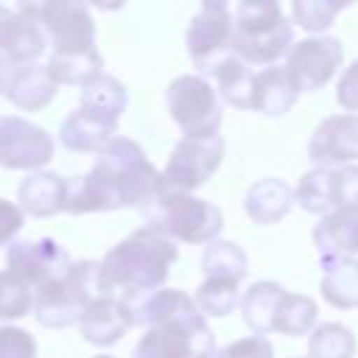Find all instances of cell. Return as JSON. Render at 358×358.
Segmentation results:
<instances>
[{
	"mask_svg": "<svg viewBox=\"0 0 358 358\" xmlns=\"http://www.w3.org/2000/svg\"><path fill=\"white\" fill-rule=\"evenodd\" d=\"M316 302L305 294H288L280 299V308H277V316H274V330L282 333V336H308L316 324Z\"/></svg>",
	"mask_w": 358,
	"mask_h": 358,
	"instance_id": "83f0119b",
	"label": "cell"
},
{
	"mask_svg": "<svg viewBox=\"0 0 358 358\" xmlns=\"http://www.w3.org/2000/svg\"><path fill=\"white\" fill-rule=\"evenodd\" d=\"M8 14H11V8H6V6H0V31H3V22L8 20Z\"/></svg>",
	"mask_w": 358,
	"mask_h": 358,
	"instance_id": "f35d334b",
	"label": "cell"
},
{
	"mask_svg": "<svg viewBox=\"0 0 358 358\" xmlns=\"http://www.w3.org/2000/svg\"><path fill=\"white\" fill-rule=\"evenodd\" d=\"M193 305L199 308V313H201L204 319H207V316H227V313H232L235 305H238V285L229 282V280L207 277V280L196 288Z\"/></svg>",
	"mask_w": 358,
	"mask_h": 358,
	"instance_id": "f546056e",
	"label": "cell"
},
{
	"mask_svg": "<svg viewBox=\"0 0 358 358\" xmlns=\"http://www.w3.org/2000/svg\"><path fill=\"white\" fill-rule=\"evenodd\" d=\"M296 87L291 84V78L285 76L282 67L271 64L260 73H255V87H252V109H257L266 117H280L285 112H291V106L296 103Z\"/></svg>",
	"mask_w": 358,
	"mask_h": 358,
	"instance_id": "44dd1931",
	"label": "cell"
},
{
	"mask_svg": "<svg viewBox=\"0 0 358 358\" xmlns=\"http://www.w3.org/2000/svg\"><path fill=\"white\" fill-rule=\"evenodd\" d=\"M17 207L34 218H50L64 210V176L53 171H31L17 190Z\"/></svg>",
	"mask_w": 358,
	"mask_h": 358,
	"instance_id": "2e32d148",
	"label": "cell"
},
{
	"mask_svg": "<svg viewBox=\"0 0 358 358\" xmlns=\"http://www.w3.org/2000/svg\"><path fill=\"white\" fill-rule=\"evenodd\" d=\"M53 159V137L20 117L3 115L0 117V165L11 171H39Z\"/></svg>",
	"mask_w": 358,
	"mask_h": 358,
	"instance_id": "8fae6325",
	"label": "cell"
},
{
	"mask_svg": "<svg viewBox=\"0 0 358 358\" xmlns=\"http://www.w3.org/2000/svg\"><path fill=\"white\" fill-rule=\"evenodd\" d=\"M0 358H36V341L28 330L3 324L0 327Z\"/></svg>",
	"mask_w": 358,
	"mask_h": 358,
	"instance_id": "e575fe53",
	"label": "cell"
},
{
	"mask_svg": "<svg viewBox=\"0 0 358 358\" xmlns=\"http://www.w3.org/2000/svg\"><path fill=\"white\" fill-rule=\"evenodd\" d=\"M22 221H25V213L14 201L0 199V246L14 241V235L22 229Z\"/></svg>",
	"mask_w": 358,
	"mask_h": 358,
	"instance_id": "8d00e7d4",
	"label": "cell"
},
{
	"mask_svg": "<svg viewBox=\"0 0 358 358\" xmlns=\"http://www.w3.org/2000/svg\"><path fill=\"white\" fill-rule=\"evenodd\" d=\"M45 48H48V36L39 22L36 3H20L3 22L0 56L20 62V64H34L45 53Z\"/></svg>",
	"mask_w": 358,
	"mask_h": 358,
	"instance_id": "9a60e30c",
	"label": "cell"
},
{
	"mask_svg": "<svg viewBox=\"0 0 358 358\" xmlns=\"http://www.w3.org/2000/svg\"><path fill=\"white\" fill-rule=\"evenodd\" d=\"M117 126L101 123L95 117H90L81 109H73L62 126H59V140L67 151H78V154H101L112 140H115Z\"/></svg>",
	"mask_w": 358,
	"mask_h": 358,
	"instance_id": "7402d4cb",
	"label": "cell"
},
{
	"mask_svg": "<svg viewBox=\"0 0 358 358\" xmlns=\"http://www.w3.org/2000/svg\"><path fill=\"white\" fill-rule=\"evenodd\" d=\"M336 98L347 112H358V59L341 73L338 87H336Z\"/></svg>",
	"mask_w": 358,
	"mask_h": 358,
	"instance_id": "74e56055",
	"label": "cell"
},
{
	"mask_svg": "<svg viewBox=\"0 0 358 358\" xmlns=\"http://www.w3.org/2000/svg\"><path fill=\"white\" fill-rule=\"evenodd\" d=\"M101 67H103V59H101L98 48L87 50V53H67V56H53L50 53V59L45 64V70H48V76L53 78L56 87L59 84H78V87H84L90 78L103 73Z\"/></svg>",
	"mask_w": 358,
	"mask_h": 358,
	"instance_id": "4316f807",
	"label": "cell"
},
{
	"mask_svg": "<svg viewBox=\"0 0 358 358\" xmlns=\"http://www.w3.org/2000/svg\"><path fill=\"white\" fill-rule=\"evenodd\" d=\"M221 159H224V137L221 134L182 137L173 145L159 179H162V185H168L173 190L193 193L196 187L210 182V176L218 171Z\"/></svg>",
	"mask_w": 358,
	"mask_h": 358,
	"instance_id": "ba28073f",
	"label": "cell"
},
{
	"mask_svg": "<svg viewBox=\"0 0 358 358\" xmlns=\"http://www.w3.org/2000/svg\"><path fill=\"white\" fill-rule=\"evenodd\" d=\"M218 90L215 95L224 98L235 109H252V87H255V70L243 64L238 56L224 59L213 73Z\"/></svg>",
	"mask_w": 358,
	"mask_h": 358,
	"instance_id": "d4e9b609",
	"label": "cell"
},
{
	"mask_svg": "<svg viewBox=\"0 0 358 358\" xmlns=\"http://www.w3.org/2000/svg\"><path fill=\"white\" fill-rule=\"evenodd\" d=\"M78 327H81V336L95 347H112L129 330L115 296H101L92 305H87L78 319Z\"/></svg>",
	"mask_w": 358,
	"mask_h": 358,
	"instance_id": "ffe728a7",
	"label": "cell"
},
{
	"mask_svg": "<svg viewBox=\"0 0 358 358\" xmlns=\"http://www.w3.org/2000/svg\"><path fill=\"white\" fill-rule=\"evenodd\" d=\"M352 355H355V336L350 327L338 322H324L308 333V358H352Z\"/></svg>",
	"mask_w": 358,
	"mask_h": 358,
	"instance_id": "f1b7e54d",
	"label": "cell"
},
{
	"mask_svg": "<svg viewBox=\"0 0 358 358\" xmlns=\"http://www.w3.org/2000/svg\"><path fill=\"white\" fill-rule=\"evenodd\" d=\"M291 204H294V190H291V185H285L277 176L257 179L246 190V196H243L246 215L255 224H260V227H268V224L282 221L291 213Z\"/></svg>",
	"mask_w": 358,
	"mask_h": 358,
	"instance_id": "ac0fdd59",
	"label": "cell"
},
{
	"mask_svg": "<svg viewBox=\"0 0 358 358\" xmlns=\"http://www.w3.org/2000/svg\"><path fill=\"white\" fill-rule=\"evenodd\" d=\"M34 308V288L11 271H0V322L22 319Z\"/></svg>",
	"mask_w": 358,
	"mask_h": 358,
	"instance_id": "1f68e13d",
	"label": "cell"
},
{
	"mask_svg": "<svg viewBox=\"0 0 358 358\" xmlns=\"http://www.w3.org/2000/svg\"><path fill=\"white\" fill-rule=\"evenodd\" d=\"M294 201H299V207L305 213L327 215L333 210V201H330V171H324V168L308 171L299 179L296 190H294Z\"/></svg>",
	"mask_w": 358,
	"mask_h": 358,
	"instance_id": "4dcf8cb0",
	"label": "cell"
},
{
	"mask_svg": "<svg viewBox=\"0 0 358 358\" xmlns=\"http://www.w3.org/2000/svg\"><path fill=\"white\" fill-rule=\"evenodd\" d=\"M70 255L64 252L62 243L53 238H39V241H11L6 252V271L20 277L25 285L34 291L45 282H53L67 274L70 268Z\"/></svg>",
	"mask_w": 358,
	"mask_h": 358,
	"instance_id": "7c38bea8",
	"label": "cell"
},
{
	"mask_svg": "<svg viewBox=\"0 0 358 358\" xmlns=\"http://www.w3.org/2000/svg\"><path fill=\"white\" fill-rule=\"evenodd\" d=\"M95 358H112V355H95Z\"/></svg>",
	"mask_w": 358,
	"mask_h": 358,
	"instance_id": "ab89813d",
	"label": "cell"
},
{
	"mask_svg": "<svg viewBox=\"0 0 358 358\" xmlns=\"http://www.w3.org/2000/svg\"><path fill=\"white\" fill-rule=\"evenodd\" d=\"M165 103L171 120L185 131V137H210L218 134L224 106L215 90L201 76H179L165 90Z\"/></svg>",
	"mask_w": 358,
	"mask_h": 358,
	"instance_id": "8992f818",
	"label": "cell"
},
{
	"mask_svg": "<svg viewBox=\"0 0 358 358\" xmlns=\"http://www.w3.org/2000/svg\"><path fill=\"white\" fill-rule=\"evenodd\" d=\"M347 8L341 3H330V0H294L291 3V17L299 28L310 31V34H319V31H327L336 20V14Z\"/></svg>",
	"mask_w": 358,
	"mask_h": 358,
	"instance_id": "d6a6232c",
	"label": "cell"
},
{
	"mask_svg": "<svg viewBox=\"0 0 358 358\" xmlns=\"http://www.w3.org/2000/svg\"><path fill=\"white\" fill-rule=\"evenodd\" d=\"M213 358H274V347L263 336H246V338L227 344Z\"/></svg>",
	"mask_w": 358,
	"mask_h": 358,
	"instance_id": "d590c367",
	"label": "cell"
},
{
	"mask_svg": "<svg viewBox=\"0 0 358 358\" xmlns=\"http://www.w3.org/2000/svg\"><path fill=\"white\" fill-rule=\"evenodd\" d=\"M308 159L324 171L355 162L358 159V115L324 117L308 140Z\"/></svg>",
	"mask_w": 358,
	"mask_h": 358,
	"instance_id": "4fadbf2b",
	"label": "cell"
},
{
	"mask_svg": "<svg viewBox=\"0 0 358 358\" xmlns=\"http://www.w3.org/2000/svg\"><path fill=\"white\" fill-rule=\"evenodd\" d=\"M322 296L327 305L350 310L358 308V260L322 257Z\"/></svg>",
	"mask_w": 358,
	"mask_h": 358,
	"instance_id": "cb8c5ba5",
	"label": "cell"
},
{
	"mask_svg": "<svg viewBox=\"0 0 358 358\" xmlns=\"http://www.w3.org/2000/svg\"><path fill=\"white\" fill-rule=\"evenodd\" d=\"M106 296L101 266L95 260L70 263L67 274L34 291V316L42 327H70L81 319L84 308Z\"/></svg>",
	"mask_w": 358,
	"mask_h": 358,
	"instance_id": "5b68a950",
	"label": "cell"
},
{
	"mask_svg": "<svg viewBox=\"0 0 358 358\" xmlns=\"http://www.w3.org/2000/svg\"><path fill=\"white\" fill-rule=\"evenodd\" d=\"M291 22L274 0H243L232 17V56L271 67L291 48Z\"/></svg>",
	"mask_w": 358,
	"mask_h": 358,
	"instance_id": "277c9868",
	"label": "cell"
},
{
	"mask_svg": "<svg viewBox=\"0 0 358 358\" xmlns=\"http://www.w3.org/2000/svg\"><path fill=\"white\" fill-rule=\"evenodd\" d=\"M36 14L45 28L48 45L53 48V56L95 50V22L84 3H67V0L36 3Z\"/></svg>",
	"mask_w": 358,
	"mask_h": 358,
	"instance_id": "30bf717a",
	"label": "cell"
},
{
	"mask_svg": "<svg viewBox=\"0 0 358 358\" xmlns=\"http://www.w3.org/2000/svg\"><path fill=\"white\" fill-rule=\"evenodd\" d=\"M176 257H179V249L173 241L145 227L134 229L129 238H123L103 255L101 260L103 288L115 299L151 294L162 288Z\"/></svg>",
	"mask_w": 358,
	"mask_h": 358,
	"instance_id": "7a4b0ae2",
	"label": "cell"
},
{
	"mask_svg": "<svg viewBox=\"0 0 358 358\" xmlns=\"http://www.w3.org/2000/svg\"><path fill=\"white\" fill-rule=\"evenodd\" d=\"M333 210H358V165H341L330 171Z\"/></svg>",
	"mask_w": 358,
	"mask_h": 358,
	"instance_id": "836d02e7",
	"label": "cell"
},
{
	"mask_svg": "<svg viewBox=\"0 0 358 358\" xmlns=\"http://www.w3.org/2000/svg\"><path fill=\"white\" fill-rule=\"evenodd\" d=\"M159 171L145 151L129 140L115 137L84 176L64 179V210L73 215L109 213L120 207H143L159 187Z\"/></svg>",
	"mask_w": 358,
	"mask_h": 358,
	"instance_id": "6da1fadb",
	"label": "cell"
},
{
	"mask_svg": "<svg viewBox=\"0 0 358 358\" xmlns=\"http://www.w3.org/2000/svg\"><path fill=\"white\" fill-rule=\"evenodd\" d=\"M187 53L201 78L213 76L215 67L232 56V11L227 3H201L187 28Z\"/></svg>",
	"mask_w": 358,
	"mask_h": 358,
	"instance_id": "52a82bcc",
	"label": "cell"
},
{
	"mask_svg": "<svg viewBox=\"0 0 358 358\" xmlns=\"http://www.w3.org/2000/svg\"><path fill=\"white\" fill-rule=\"evenodd\" d=\"M282 296H285V288L271 280H257L246 288V294L241 299V316L255 336L266 338L274 330V316H277Z\"/></svg>",
	"mask_w": 358,
	"mask_h": 358,
	"instance_id": "603a6c76",
	"label": "cell"
},
{
	"mask_svg": "<svg viewBox=\"0 0 358 358\" xmlns=\"http://www.w3.org/2000/svg\"><path fill=\"white\" fill-rule=\"evenodd\" d=\"M201 271L207 277H215V280H229V282H241L249 271V260H246V252L232 243V241H221L215 238L213 243L204 246L201 252V260H199Z\"/></svg>",
	"mask_w": 358,
	"mask_h": 358,
	"instance_id": "484cf974",
	"label": "cell"
},
{
	"mask_svg": "<svg viewBox=\"0 0 358 358\" xmlns=\"http://www.w3.org/2000/svg\"><path fill=\"white\" fill-rule=\"evenodd\" d=\"M344 48L333 36H308L288 48L285 53V76L296 87V92H316L333 81L341 67Z\"/></svg>",
	"mask_w": 358,
	"mask_h": 358,
	"instance_id": "9c48e42d",
	"label": "cell"
},
{
	"mask_svg": "<svg viewBox=\"0 0 358 358\" xmlns=\"http://www.w3.org/2000/svg\"><path fill=\"white\" fill-rule=\"evenodd\" d=\"M313 246L319 257H352L358 255V210H330L313 229Z\"/></svg>",
	"mask_w": 358,
	"mask_h": 358,
	"instance_id": "e0dca14e",
	"label": "cell"
},
{
	"mask_svg": "<svg viewBox=\"0 0 358 358\" xmlns=\"http://www.w3.org/2000/svg\"><path fill=\"white\" fill-rule=\"evenodd\" d=\"M140 210L145 218V229L173 243H213L224 227V215L213 201L173 190L162 182Z\"/></svg>",
	"mask_w": 358,
	"mask_h": 358,
	"instance_id": "3957f363",
	"label": "cell"
},
{
	"mask_svg": "<svg viewBox=\"0 0 358 358\" xmlns=\"http://www.w3.org/2000/svg\"><path fill=\"white\" fill-rule=\"evenodd\" d=\"M126 103H129L126 87L117 78H112L106 73H98L95 78H90L81 87V103H78V109L87 112L90 117L101 120V123L117 126L120 115L126 112Z\"/></svg>",
	"mask_w": 358,
	"mask_h": 358,
	"instance_id": "d6986e66",
	"label": "cell"
},
{
	"mask_svg": "<svg viewBox=\"0 0 358 358\" xmlns=\"http://www.w3.org/2000/svg\"><path fill=\"white\" fill-rule=\"evenodd\" d=\"M59 87L48 76L45 64H20L0 56V95L25 112H39L56 98Z\"/></svg>",
	"mask_w": 358,
	"mask_h": 358,
	"instance_id": "5bb4252c",
	"label": "cell"
}]
</instances>
